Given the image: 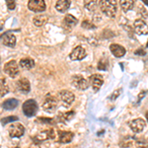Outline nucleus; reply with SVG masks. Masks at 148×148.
Here are the masks:
<instances>
[{"label":"nucleus","instance_id":"nucleus-32","mask_svg":"<svg viewBox=\"0 0 148 148\" xmlns=\"http://www.w3.org/2000/svg\"><path fill=\"white\" fill-rule=\"evenodd\" d=\"M121 90L123 89H118V90H116V91H114L113 94L111 95V96H110V100H111V101H114V100L116 99V98H118L119 96H120V95L121 94Z\"/></svg>","mask_w":148,"mask_h":148},{"label":"nucleus","instance_id":"nucleus-27","mask_svg":"<svg viewBox=\"0 0 148 148\" xmlns=\"http://www.w3.org/2000/svg\"><path fill=\"white\" fill-rule=\"evenodd\" d=\"M135 146L136 148H148V142L144 138H136L135 139Z\"/></svg>","mask_w":148,"mask_h":148},{"label":"nucleus","instance_id":"nucleus-21","mask_svg":"<svg viewBox=\"0 0 148 148\" xmlns=\"http://www.w3.org/2000/svg\"><path fill=\"white\" fill-rule=\"evenodd\" d=\"M47 21H49V17L47 15H38L34 17L33 22L37 27H42V26H44L45 24L47 23Z\"/></svg>","mask_w":148,"mask_h":148},{"label":"nucleus","instance_id":"nucleus-4","mask_svg":"<svg viewBox=\"0 0 148 148\" xmlns=\"http://www.w3.org/2000/svg\"><path fill=\"white\" fill-rule=\"evenodd\" d=\"M4 71H5V73L8 74L10 77L15 78L19 74V67H18L17 62H16L15 60L8 61V62L5 64V66H4Z\"/></svg>","mask_w":148,"mask_h":148},{"label":"nucleus","instance_id":"nucleus-8","mask_svg":"<svg viewBox=\"0 0 148 148\" xmlns=\"http://www.w3.org/2000/svg\"><path fill=\"white\" fill-rule=\"evenodd\" d=\"M72 84L75 88L79 90H86L89 87V82L83 78L81 75H75L72 77Z\"/></svg>","mask_w":148,"mask_h":148},{"label":"nucleus","instance_id":"nucleus-19","mask_svg":"<svg viewBox=\"0 0 148 148\" xmlns=\"http://www.w3.org/2000/svg\"><path fill=\"white\" fill-rule=\"evenodd\" d=\"M58 137L61 143H69L73 139V133L70 131H59Z\"/></svg>","mask_w":148,"mask_h":148},{"label":"nucleus","instance_id":"nucleus-5","mask_svg":"<svg viewBox=\"0 0 148 148\" xmlns=\"http://www.w3.org/2000/svg\"><path fill=\"white\" fill-rule=\"evenodd\" d=\"M28 8L33 12H42L46 10L47 6L44 0H30L28 2Z\"/></svg>","mask_w":148,"mask_h":148},{"label":"nucleus","instance_id":"nucleus-31","mask_svg":"<svg viewBox=\"0 0 148 148\" xmlns=\"http://www.w3.org/2000/svg\"><path fill=\"white\" fill-rule=\"evenodd\" d=\"M81 27L84 28V29H89V30H92V29H95V25L93 23L90 22L89 20H84L81 24Z\"/></svg>","mask_w":148,"mask_h":148},{"label":"nucleus","instance_id":"nucleus-36","mask_svg":"<svg viewBox=\"0 0 148 148\" xmlns=\"http://www.w3.org/2000/svg\"><path fill=\"white\" fill-rule=\"evenodd\" d=\"M146 95V91H142L141 93H140L139 95H138V102H140L141 100L143 99V97Z\"/></svg>","mask_w":148,"mask_h":148},{"label":"nucleus","instance_id":"nucleus-23","mask_svg":"<svg viewBox=\"0 0 148 148\" xmlns=\"http://www.w3.org/2000/svg\"><path fill=\"white\" fill-rule=\"evenodd\" d=\"M120 4L121 9L125 12H126L132 8L133 5H134V2H133V0H121Z\"/></svg>","mask_w":148,"mask_h":148},{"label":"nucleus","instance_id":"nucleus-16","mask_svg":"<svg viewBox=\"0 0 148 148\" xmlns=\"http://www.w3.org/2000/svg\"><path fill=\"white\" fill-rule=\"evenodd\" d=\"M17 88L20 92L24 93V94H27L31 91V85L30 82L27 78H22L17 82Z\"/></svg>","mask_w":148,"mask_h":148},{"label":"nucleus","instance_id":"nucleus-9","mask_svg":"<svg viewBox=\"0 0 148 148\" xmlns=\"http://www.w3.org/2000/svg\"><path fill=\"white\" fill-rule=\"evenodd\" d=\"M128 125L134 133H140L142 132L145 127V121L142 119H135V120L130 121Z\"/></svg>","mask_w":148,"mask_h":148},{"label":"nucleus","instance_id":"nucleus-18","mask_svg":"<svg viewBox=\"0 0 148 148\" xmlns=\"http://www.w3.org/2000/svg\"><path fill=\"white\" fill-rule=\"evenodd\" d=\"M70 7V1L69 0H58L56 4V10L60 13H64L69 9Z\"/></svg>","mask_w":148,"mask_h":148},{"label":"nucleus","instance_id":"nucleus-15","mask_svg":"<svg viewBox=\"0 0 148 148\" xmlns=\"http://www.w3.org/2000/svg\"><path fill=\"white\" fill-rule=\"evenodd\" d=\"M77 22L78 20L76 19L74 16L70 15V14H67V15L64 17V20H63V27L67 30H71L73 27H75L77 25Z\"/></svg>","mask_w":148,"mask_h":148},{"label":"nucleus","instance_id":"nucleus-11","mask_svg":"<svg viewBox=\"0 0 148 148\" xmlns=\"http://www.w3.org/2000/svg\"><path fill=\"white\" fill-rule=\"evenodd\" d=\"M0 40H1L4 46L9 47H14L16 45V37L12 33H5V34H3L0 37Z\"/></svg>","mask_w":148,"mask_h":148},{"label":"nucleus","instance_id":"nucleus-30","mask_svg":"<svg viewBox=\"0 0 148 148\" xmlns=\"http://www.w3.org/2000/svg\"><path fill=\"white\" fill-rule=\"evenodd\" d=\"M18 116H6V118H3L1 120V123L2 125H6V123H12V121H18Z\"/></svg>","mask_w":148,"mask_h":148},{"label":"nucleus","instance_id":"nucleus-24","mask_svg":"<svg viewBox=\"0 0 148 148\" xmlns=\"http://www.w3.org/2000/svg\"><path fill=\"white\" fill-rule=\"evenodd\" d=\"M133 143V138L131 136H126L121 139L120 141V146L121 148H128L132 145Z\"/></svg>","mask_w":148,"mask_h":148},{"label":"nucleus","instance_id":"nucleus-35","mask_svg":"<svg viewBox=\"0 0 148 148\" xmlns=\"http://www.w3.org/2000/svg\"><path fill=\"white\" fill-rule=\"evenodd\" d=\"M145 52L144 51H143L142 49H137L136 51H135V54H137V56H145Z\"/></svg>","mask_w":148,"mask_h":148},{"label":"nucleus","instance_id":"nucleus-38","mask_svg":"<svg viewBox=\"0 0 148 148\" xmlns=\"http://www.w3.org/2000/svg\"><path fill=\"white\" fill-rule=\"evenodd\" d=\"M141 1L145 4V5H147V6H148V0H141Z\"/></svg>","mask_w":148,"mask_h":148},{"label":"nucleus","instance_id":"nucleus-14","mask_svg":"<svg viewBox=\"0 0 148 148\" xmlns=\"http://www.w3.org/2000/svg\"><path fill=\"white\" fill-rule=\"evenodd\" d=\"M90 83L94 91H99V89L102 87L103 83H104V79L100 74H93L90 77Z\"/></svg>","mask_w":148,"mask_h":148},{"label":"nucleus","instance_id":"nucleus-39","mask_svg":"<svg viewBox=\"0 0 148 148\" xmlns=\"http://www.w3.org/2000/svg\"><path fill=\"white\" fill-rule=\"evenodd\" d=\"M146 119H147V121H148V112L146 113Z\"/></svg>","mask_w":148,"mask_h":148},{"label":"nucleus","instance_id":"nucleus-1","mask_svg":"<svg viewBox=\"0 0 148 148\" xmlns=\"http://www.w3.org/2000/svg\"><path fill=\"white\" fill-rule=\"evenodd\" d=\"M100 9L106 16L111 18L116 17L118 12V5L116 0H101L99 3Z\"/></svg>","mask_w":148,"mask_h":148},{"label":"nucleus","instance_id":"nucleus-29","mask_svg":"<svg viewBox=\"0 0 148 148\" xmlns=\"http://www.w3.org/2000/svg\"><path fill=\"white\" fill-rule=\"evenodd\" d=\"M74 112L73 111H70V112H67V113H63V114H59V118L61 119L62 121H70L71 119L74 116Z\"/></svg>","mask_w":148,"mask_h":148},{"label":"nucleus","instance_id":"nucleus-20","mask_svg":"<svg viewBox=\"0 0 148 148\" xmlns=\"http://www.w3.org/2000/svg\"><path fill=\"white\" fill-rule=\"evenodd\" d=\"M18 105H19L18 100L8 99V100H6L3 104H2V106H3V109L7 110V111H11V110H14L15 108H17Z\"/></svg>","mask_w":148,"mask_h":148},{"label":"nucleus","instance_id":"nucleus-2","mask_svg":"<svg viewBox=\"0 0 148 148\" xmlns=\"http://www.w3.org/2000/svg\"><path fill=\"white\" fill-rule=\"evenodd\" d=\"M23 114L28 118L34 116L38 112V104L35 100H27L22 106Z\"/></svg>","mask_w":148,"mask_h":148},{"label":"nucleus","instance_id":"nucleus-13","mask_svg":"<svg viewBox=\"0 0 148 148\" xmlns=\"http://www.w3.org/2000/svg\"><path fill=\"white\" fill-rule=\"evenodd\" d=\"M86 54L87 53H86L85 49H83L82 47L79 46V47H76L75 49L71 51L69 57H70L71 60H82L83 58H85Z\"/></svg>","mask_w":148,"mask_h":148},{"label":"nucleus","instance_id":"nucleus-25","mask_svg":"<svg viewBox=\"0 0 148 148\" xmlns=\"http://www.w3.org/2000/svg\"><path fill=\"white\" fill-rule=\"evenodd\" d=\"M97 0H84V6L88 11L93 12L95 11L97 7Z\"/></svg>","mask_w":148,"mask_h":148},{"label":"nucleus","instance_id":"nucleus-6","mask_svg":"<svg viewBox=\"0 0 148 148\" xmlns=\"http://www.w3.org/2000/svg\"><path fill=\"white\" fill-rule=\"evenodd\" d=\"M11 137H21L25 133V127L21 123H13L8 128Z\"/></svg>","mask_w":148,"mask_h":148},{"label":"nucleus","instance_id":"nucleus-34","mask_svg":"<svg viewBox=\"0 0 148 148\" xmlns=\"http://www.w3.org/2000/svg\"><path fill=\"white\" fill-rule=\"evenodd\" d=\"M37 121H40V123H53V120L49 118H38Z\"/></svg>","mask_w":148,"mask_h":148},{"label":"nucleus","instance_id":"nucleus-10","mask_svg":"<svg viewBox=\"0 0 148 148\" xmlns=\"http://www.w3.org/2000/svg\"><path fill=\"white\" fill-rule=\"evenodd\" d=\"M56 136V132L54 130H44L42 132H40L39 134L36 136L35 140L38 142L40 141H44V140L47 139H54Z\"/></svg>","mask_w":148,"mask_h":148},{"label":"nucleus","instance_id":"nucleus-40","mask_svg":"<svg viewBox=\"0 0 148 148\" xmlns=\"http://www.w3.org/2000/svg\"><path fill=\"white\" fill-rule=\"evenodd\" d=\"M2 30V27H0V31H1Z\"/></svg>","mask_w":148,"mask_h":148},{"label":"nucleus","instance_id":"nucleus-12","mask_svg":"<svg viewBox=\"0 0 148 148\" xmlns=\"http://www.w3.org/2000/svg\"><path fill=\"white\" fill-rule=\"evenodd\" d=\"M133 27H134L135 32H136L138 35H147L148 34L147 24L143 20H141V19L135 20L134 24H133Z\"/></svg>","mask_w":148,"mask_h":148},{"label":"nucleus","instance_id":"nucleus-41","mask_svg":"<svg viewBox=\"0 0 148 148\" xmlns=\"http://www.w3.org/2000/svg\"><path fill=\"white\" fill-rule=\"evenodd\" d=\"M146 47H148V42H147V45H146Z\"/></svg>","mask_w":148,"mask_h":148},{"label":"nucleus","instance_id":"nucleus-33","mask_svg":"<svg viewBox=\"0 0 148 148\" xmlns=\"http://www.w3.org/2000/svg\"><path fill=\"white\" fill-rule=\"evenodd\" d=\"M5 1H6V5L8 7V9H10V10L15 9V7H16L15 0H5Z\"/></svg>","mask_w":148,"mask_h":148},{"label":"nucleus","instance_id":"nucleus-26","mask_svg":"<svg viewBox=\"0 0 148 148\" xmlns=\"http://www.w3.org/2000/svg\"><path fill=\"white\" fill-rule=\"evenodd\" d=\"M9 92V88L6 85L5 80L0 79V97H4Z\"/></svg>","mask_w":148,"mask_h":148},{"label":"nucleus","instance_id":"nucleus-3","mask_svg":"<svg viewBox=\"0 0 148 148\" xmlns=\"http://www.w3.org/2000/svg\"><path fill=\"white\" fill-rule=\"evenodd\" d=\"M58 98H59V101L62 103L64 107H69L74 102L75 96H74L72 92L67 91V90H62L61 92H59Z\"/></svg>","mask_w":148,"mask_h":148},{"label":"nucleus","instance_id":"nucleus-28","mask_svg":"<svg viewBox=\"0 0 148 148\" xmlns=\"http://www.w3.org/2000/svg\"><path fill=\"white\" fill-rule=\"evenodd\" d=\"M109 67V61L107 58H102L98 63V69L99 70H107Z\"/></svg>","mask_w":148,"mask_h":148},{"label":"nucleus","instance_id":"nucleus-17","mask_svg":"<svg viewBox=\"0 0 148 148\" xmlns=\"http://www.w3.org/2000/svg\"><path fill=\"white\" fill-rule=\"evenodd\" d=\"M110 51H111L112 53H113L114 56H116V57L123 56L125 54V52H126L125 47L120 46V45H116V44L111 45V47H110Z\"/></svg>","mask_w":148,"mask_h":148},{"label":"nucleus","instance_id":"nucleus-37","mask_svg":"<svg viewBox=\"0 0 148 148\" xmlns=\"http://www.w3.org/2000/svg\"><path fill=\"white\" fill-rule=\"evenodd\" d=\"M30 148H40V147L38 144H33V145H31Z\"/></svg>","mask_w":148,"mask_h":148},{"label":"nucleus","instance_id":"nucleus-7","mask_svg":"<svg viewBox=\"0 0 148 148\" xmlns=\"http://www.w3.org/2000/svg\"><path fill=\"white\" fill-rule=\"evenodd\" d=\"M57 108V100L52 96H47L46 101H45L44 105H42V109L47 113H52Z\"/></svg>","mask_w":148,"mask_h":148},{"label":"nucleus","instance_id":"nucleus-22","mask_svg":"<svg viewBox=\"0 0 148 148\" xmlns=\"http://www.w3.org/2000/svg\"><path fill=\"white\" fill-rule=\"evenodd\" d=\"M20 66L24 69H31L35 66V61L32 58H23L20 60Z\"/></svg>","mask_w":148,"mask_h":148}]
</instances>
